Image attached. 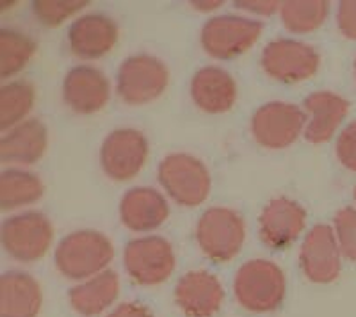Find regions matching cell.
<instances>
[{"instance_id": "6da1fadb", "label": "cell", "mask_w": 356, "mask_h": 317, "mask_svg": "<svg viewBox=\"0 0 356 317\" xmlns=\"http://www.w3.org/2000/svg\"><path fill=\"white\" fill-rule=\"evenodd\" d=\"M114 259V246L107 236L97 230L68 234L56 248V268L68 280L84 282L100 273Z\"/></svg>"}, {"instance_id": "7a4b0ae2", "label": "cell", "mask_w": 356, "mask_h": 317, "mask_svg": "<svg viewBox=\"0 0 356 317\" xmlns=\"http://www.w3.org/2000/svg\"><path fill=\"white\" fill-rule=\"evenodd\" d=\"M285 293H287L285 273L280 269V266L266 259L248 261L235 275V300L250 312H273L284 303Z\"/></svg>"}, {"instance_id": "3957f363", "label": "cell", "mask_w": 356, "mask_h": 317, "mask_svg": "<svg viewBox=\"0 0 356 317\" xmlns=\"http://www.w3.org/2000/svg\"><path fill=\"white\" fill-rule=\"evenodd\" d=\"M170 86V70L159 57L138 54L127 57L118 68L116 93L127 106H146L164 95Z\"/></svg>"}, {"instance_id": "277c9868", "label": "cell", "mask_w": 356, "mask_h": 317, "mask_svg": "<svg viewBox=\"0 0 356 317\" xmlns=\"http://www.w3.org/2000/svg\"><path fill=\"white\" fill-rule=\"evenodd\" d=\"M159 182L175 204L196 207L209 198L211 173L200 158L189 154H171L161 161Z\"/></svg>"}, {"instance_id": "5b68a950", "label": "cell", "mask_w": 356, "mask_h": 317, "mask_svg": "<svg viewBox=\"0 0 356 317\" xmlns=\"http://www.w3.org/2000/svg\"><path fill=\"white\" fill-rule=\"evenodd\" d=\"M6 253L24 264H31L47 255L54 241V227L44 214L27 211L6 218L0 230Z\"/></svg>"}, {"instance_id": "8992f818", "label": "cell", "mask_w": 356, "mask_h": 317, "mask_svg": "<svg viewBox=\"0 0 356 317\" xmlns=\"http://www.w3.org/2000/svg\"><path fill=\"white\" fill-rule=\"evenodd\" d=\"M246 241V221L239 212L227 207L205 211L196 225V243L214 262L232 261Z\"/></svg>"}, {"instance_id": "52a82bcc", "label": "cell", "mask_w": 356, "mask_h": 317, "mask_svg": "<svg viewBox=\"0 0 356 317\" xmlns=\"http://www.w3.org/2000/svg\"><path fill=\"white\" fill-rule=\"evenodd\" d=\"M262 31V22L235 15H222L205 22L200 41L209 56L219 61H228L241 54H246L260 40Z\"/></svg>"}, {"instance_id": "ba28073f", "label": "cell", "mask_w": 356, "mask_h": 317, "mask_svg": "<svg viewBox=\"0 0 356 317\" xmlns=\"http://www.w3.org/2000/svg\"><path fill=\"white\" fill-rule=\"evenodd\" d=\"M123 264L129 277L143 287H154L171 277L177 264L175 250L161 236H146L130 241L123 252Z\"/></svg>"}, {"instance_id": "9c48e42d", "label": "cell", "mask_w": 356, "mask_h": 317, "mask_svg": "<svg viewBox=\"0 0 356 317\" xmlns=\"http://www.w3.org/2000/svg\"><path fill=\"white\" fill-rule=\"evenodd\" d=\"M307 116L301 107L289 102H269L251 118V136L267 150H284L305 132Z\"/></svg>"}, {"instance_id": "30bf717a", "label": "cell", "mask_w": 356, "mask_h": 317, "mask_svg": "<svg viewBox=\"0 0 356 317\" xmlns=\"http://www.w3.org/2000/svg\"><path fill=\"white\" fill-rule=\"evenodd\" d=\"M267 75L284 84H298L317 74L321 56L314 47L296 40H275L260 57Z\"/></svg>"}, {"instance_id": "8fae6325", "label": "cell", "mask_w": 356, "mask_h": 317, "mask_svg": "<svg viewBox=\"0 0 356 317\" xmlns=\"http://www.w3.org/2000/svg\"><path fill=\"white\" fill-rule=\"evenodd\" d=\"M148 154L150 147L143 132L136 129H118L102 143V170L111 180L127 182L141 173Z\"/></svg>"}, {"instance_id": "7c38bea8", "label": "cell", "mask_w": 356, "mask_h": 317, "mask_svg": "<svg viewBox=\"0 0 356 317\" xmlns=\"http://www.w3.org/2000/svg\"><path fill=\"white\" fill-rule=\"evenodd\" d=\"M300 264L305 277L314 284H332L342 269V253L333 227L316 225L305 236L300 252Z\"/></svg>"}, {"instance_id": "4fadbf2b", "label": "cell", "mask_w": 356, "mask_h": 317, "mask_svg": "<svg viewBox=\"0 0 356 317\" xmlns=\"http://www.w3.org/2000/svg\"><path fill=\"white\" fill-rule=\"evenodd\" d=\"M111 82L100 68L79 65L66 74L63 82V100L77 114H95L107 106Z\"/></svg>"}, {"instance_id": "5bb4252c", "label": "cell", "mask_w": 356, "mask_h": 317, "mask_svg": "<svg viewBox=\"0 0 356 317\" xmlns=\"http://www.w3.org/2000/svg\"><path fill=\"white\" fill-rule=\"evenodd\" d=\"M116 22L106 15H82L68 27V47L73 56L84 61H95L107 56L118 43Z\"/></svg>"}, {"instance_id": "9a60e30c", "label": "cell", "mask_w": 356, "mask_h": 317, "mask_svg": "<svg viewBox=\"0 0 356 317\" xmlns=\"http://www.w3.org/2000/svg\"><path fill=\"white\" fill-rule=\"evenodd\" d=\"M225 300V289L216 275L196 269L186 273L175 287V303L187 317H214Z\"/></svg>"}, {"instance_id": "2e32d148", "label": "cell", "mask_w": 356, "mask_h": 317, "mask_svg": "<svg viewBox=\"0 0 356 317\" xmlns=\"http://www.w3.org/2000/svg\"><path fill=\"white\" fill-rule=\"evenodd\" d=\"M307 225V212L291 198H275L264 207L259 220L260 239L273 250L291 246Z\"/></svg>"}, {"instance_id": "e0dca14e", "label": "cell", "mask_w": 356, "mask_h": 317, "mask_svg": "<svg viewBox=\"0 0 356 317\" xmlns=\"http://www.w3.org/2000/svg\"><path fill=\"white\" fill-rule=\"evenodd\" d=\"M305 116V139L312 145L328 143L339 131L349 113V102L344 97L332 91H316L308 95L303 102Z\"/></svg>"}, {"instance_id": "ac0fdd59", "label": "cell", "mask_w": 356, "mask_h": 317, "mask_svg": "<svg viewBox=\"0 0 356 317\" xmlns=\"http://www.w3.org/2000/svg\"><path fill=\"white\" fill-rule=\"evenodd\" d=\"M120 218L132 232H152L166 223L170 205L154 187H134L120 202Z\"/></svg>"}, {"instance_id": "d6986e66", "label": "cell", "mask_w": 356, "mask_h": 317, "mask_svg": "<svg viewBox=\"0 0 356 317\" xmlns=\"http://www.w3.org/2000/svg\"><path fill=\"white\" fill-rule=\"evenodd\" d=\"M49 148V131L40 120H25L0 138V161L13 166H33Z\"/></svg>"}, {"instance_id": "ffe728a7", "label": "cell", "mask_w": 356, "mask_h": 317, "mask_svg": "<svg viewBox=\"0 0 356 317\" xmlns=\"http://www.w3.org/2000/svg\"><path fill=\"white\" fill-rule=\"evenodd\" d=\"M191 97L198 109L209 114H225L237 100V84L227 70L205 66L191 81Z\"/></svg>"}, {"instance_id": "44dd1931", "label": "cell", "mask_w": 356, "mask_h": 317, "mask_svg": "<svg viewBox=\"0 0 356 317\" xmlns=\"http://www.w3.org/2000/svg\"><path fill=\"white\" fill-rule=\"evenodd\" d=\"M43 293L36 278L22 271H8L0 278V317H38Z\"/></svg>"}, {"instance_id": "7402d4cb", "label": "cell", "mask_w": 356, "mask_h": 317, "mask_svg": "<svg viewBox=\"0 0 356 317\" xmlns=\"http://www.w3.org/2000/svg\"><path fill=\"white\" fill-rule=\"evenodd\" d=\"M120 294V278L114 271L100 273L75 285L68 293V303L79 316L97 317L113 307Z\"/></svg>"}, {"instance_id": "603a6c76", "label": "cell", "mask_w": 356, "mask_h": 317, "mask_svg": "<svg viewBox=\"0 0 356 317\" xmlns=\"http://www.w3.org/2000/svg\"><path fill=\"white\" fill-rule=\"evenodd\" d=\"M44 195V184L36 173L9 168L0 173V209L15 211L40 202Z\"/></svg>"}, {"instance_id": "cb8c5ba5", "label": "cell", "mask_w": 356, "mask_h": 317, "mask_svg": "<svg viewBox=\"0 0 356 317\" xmlns=\"http://www.w3.org/2000/svg\"><path fill=\"white\" fill-rule=\"evenodd\" d=\"M36 41L18 29H0V79L15 77L36 54Z\"/></svg>"}, {"instance_id": "d4e9b609", "label": "cell", "mask_w": 356, "mask_h": 317, "mask_svg": "<svg viewBox=\"0 0 356 317\" xmlns=\"http://www.w3.org/2000/svg\"><path fill=\"white\" fill-rule=\"evenodd\" d=\"M36 90L27 81L6 82L0 88V131L2 134L25 122L33 111Z\"/></svg>"}, {"instance_id": "484cf974", "label": "cell", "mask_w": 356, "mask_h": 317, "mask_svg": "<svg viewBox=\"0 0 356 317\" xmlns=\"http://www.w3.org/2000/svg\"><path fill=\"white\" fill-rule=\"evenodd\" d=\"M328 13L330 2L326 0H287L282 2L280 18L291 33L308 34L324 24Z\"/></svg>"}, {"instance_id": "4316f807", "label": "cell", "mask_w": 356, "mask_h": 317, "mask_svg": "<svg viewBox=\"0 0 356 317\" xmlns=\"http://www.w3.org/2000/svg\"><path fill=\"white\" fill-rule=\"evenodd\" d=\"M86 6H89L86 0H36L33 2V13L41 25L57 27L75 17Z\"/></svg>"}, {"instance_id": "83f0119b", "label": "cell", "mask_w": 356, "mask_h": 317, "mask_svg": "<svg viewBox=\"0 0 356 317\" xmlns=\"http://www.w3.org/2000/svg\"><path fill=\"white\" fill-rule=\"evenodd\" d=\"M333 232L342 257L356 262V209L344 207L337 212L333 220Z\"/></svg>"}, {"instance_id": "f1b7e54d", "label": "cell", "mask_w": 356, "mask_h": 317, "mask_svg": "<svg viewBox=\"0 0 356 317\" xmlns=\"http://www.w3.org/2000/svg\"><path fill=\"white\" fill-rule=\"evenodd\" d=\"M337 158L348 170L356 171V122L349 123L337 139Z\"/></svg>"}, {"instance_id": "f546056e", "label": "cell", "mask_w": 356, "mask_h": 317, "mask_svg": "<svg viewBox=\"0 0 356 317\" xmlns=\"http://www.w3.org/2000/svg\"><path fill=\"white\" fill-rule=\"evenodd\" d=\"M337 25L342 36L356 40V0H344L337 9Z\"/></svg>"}, {"instance_id": "4dcf8cb0", "label": "cell", "mask_w": 356, "mask_h": 317, "mask_svg": "<svg viewBox=\"0 0 356 317\" xmlns=\"http://www.w3.org/2000/svg\"><path fill=\"white\" fill-rule=\"evenodd\" d=\"M235 8L243 9V11L248 13H253V15L269 17V15L280 13L282 2H276V0H237V2H235Z\"/></svg>"}, {"instance_id": "1f68e13d", "label": "cell", "mask_w": 356, "mask_h": 317, "mask_svg": "<svg viewBox=\"0 0 356 317\" xmlns=\"http://www.w3.org/2000/svg\"><path fill=\"white\" fill-rule=\"evenodd\" d=\"M106 317H154L152 312L145 305L139 303H122L118 305L113 312L107 314Z\"/></svg>"}, {"instance_id": "d6a6232c", "label": "cell", "mask_w": 356, "mask_h": 317, "mask_svg": "<svg viewBox=\"0 0 356 317\" xmlns=\"http://www.w3.org/2000/svg\"><path fill=\"white\" fill-rule=\"evenodd\" d=\"M191 6L196 9V11L202 13H209V11H216L222 6L221 0H195V2H191Z\"/></svg>"}, {"instance_id": "836d02e7", "label": "cell", "mask_w": 356, "mask_h": 317, "mask_svg": "<svg viewBox=\"0 0 356 317\" xmlns=\"http://www.w3.org/2000/svg\"><path fill=\"white\" fill-rule=\"evenodd\" d=\"M355 77H356V59H355Z\"/></svg>"}, {"instance_id": "e575fe53", "label": "cell", "mask_w": 356, "mask_h": 317, "mask_svg": "<svg viewBox=\"0 0 356 317\" xmlns=\"http://www.w3.org/2000/svg\"><path fill=\"white\" fill-rule=\"evenodd\" d=\"M355 202H356V187H355Z\"/></svg>"}]
</instances>
